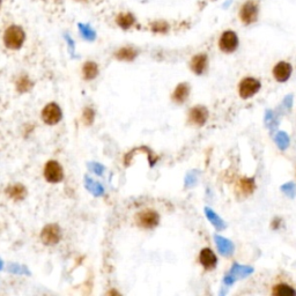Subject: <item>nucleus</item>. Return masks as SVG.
Instances as JSON below:
<instances>
[{
  "mask_svg": "<svg viewBox=\"0 0 296 296\" xmlns=\"http://www.w3.org/2000/svg\"><path fill=\"white\" fill-rule=\"evenodd\" d=\"M205 212H206V216H207V219L211 221V223L213 226L215 227L218 230H222L226 228V222L223 221V220L220 218V216L216 214V213L213 211V209L206 207L205 208Z\"/></svg>",
  "mask_w": 296,
  "mask_h": 296,
  "instance_id": "nucleus-17",
  "label": "nucleus"
},
{
  "mask_svg": "<svg viewBox=\"0 0 296 296\" xmlns=\"http://www.w3.org/2000/svg\"><path fill=\"white\" fill-rule=\"evenodd\" d=\"M94 116L95 113L94 111H93L92 109H86L84 111V120L85 123L87 124V125H89V124L93 123V120H94Z\"/></svg>",
  "mask_w": 296,
  "mask_h": 296,
  "instance_id": "nucleus-28",
  "label": "nucleus"
},
{
  "mask_svg": "<svg viewBox=\"0 0 296 296\" xmlns=\"http://www.w3.org/2000/svg\"><path fill=\"white\" fill-rule=\"evenodd\" d=\"M240 189L241 192L244 195H250L252 194L254 189V181L252 178H243L240 182Z\"/></svg>",
  "mask_w": 296,
  "mask_h": 296,
  "instance_id": "nucleus-23",
  "label": "nucleus"
},
{
  "mask_svg": "<svg viewBox=\"0 0 296 296\" xmlns=\"http://www.w3.org/2000/svg\"><path fill=\"white\" fill-rule=\"evenodd\" d=\"M168 28V23L164 22V21H157V22H154L152 25V30L155 33H166Z\"/></svg>",
  "mask_w": 296,
  "mask_h": 296,
  "instance_id": "nucleus-27",
  "label": "nucleus"
},
{
  "mask_svg": "<svg viewBox=\"0 0 296 296\" xmlns=\"http://www.w3.org/2000/svg\"><path fill=\"white\" fill-rule=\"evenodd\" d=\"M208 110L206 106H202V105H197V106H194L190 110V113H189V119L191 120V123L196 124V125H204V124L207 122L208 119Z\"/></svg>",
  "mask_w": 296,
  "mask_h": 296,
  "instance_id": "nucleus-9",
  "label": "nucleus"
},
{
  "mask_svg": "<svg viewBox=\"0 0 296 296\" xmlns=\"http://www.w3.org/2000/svg\"><path fill=\"white\" fill-rule=\"evenodd\" d=\"M82 74L86 80H93L98 77L99 74V66L94 61H87L82 67Z\"/></svg>",
  "mask_w": 296,
  "mask_h": 296,
  "instance_id": "nucleus-16",
  "label": "nucleus"
},
{
  "mask_svg": "<svg viewBox=\"0 0 296 296\" xmlns=\"http://www.w3.org/2000/svg\"><path fill=\"white\" fill-rule=\"evenodd\" d=\"M26 35L22 28H20L18 26H11L6 29L4 34V43L8 49L16 50L20 49L22 47L23 42H25Z\"/></svg>",
  "mask_w": 296,
  "mask_h": 296,
  "instance_id": "nucleus-1",
  "label": "nucleus"
},
{
  "mask_svg": "<svg viewBox=\"0 0 296 296\" xmlns=\"http://www.w3.org/2000/svg\"><path fill=\"white\" fill-rule=\"evenodd\" d=\"M273 295L277 296H288V295H296V292L288 285H277L273 288Z\"/></svg>",
  "mask_w": 296,
  "mask_h": 296,
  "instance_id": "nucleus-22",
  "label": "nucleus"
},
{
  "mask_svg": "<svg viewBox=\"0 0 296 296\" xmlns=\"http://www.w3.org/2000/svg\"><path fill=\"white\" fill-rule=\"evenodd\" d=\"M293 67L289 63L280 61L273 68V77L278 82H286L291 78Z\"/></svg>",
  "mask_w": 296,
  "mask_h": 296,
  "instance_id": "nucleus-10",
  "label": "nucleus"
},
{
  "mask_svg": "<svg viewBox=\"0 0 296 296\" xmlns=\"http://www.w3.org/2000/svg\"><path fill=\"white\" fill-rule=\"evenodd\" d=\"M191 70L195 72L196 74L200 75L204 73V71L206 70V66H207V56L205 53H200L197 54L192 58L191 60Z\"/></svg>",
  "mask_w": 296,
  "mask_h": 296,
  "instance_id": "nucleus-13",
  "label": "nucleus"
},
{
  "mask_svg": "<svg viewBox=\"0 0 296 296\" xmlns=\"http://www.w3.org/2000/svg\"><path fill=\"white\" fill-rule=\"evenodd\" d=\"M219 47L223 52L230 53L234 52L239 47V37L232 30H228V32H225L220 37L219 41Z\"/></svg>",
  "mask_w": 296,
  "mask_h": 296,
  "instance_id": "nucleus-5",
  "label": "nucleus"
},
{
  "mask_svg": "<svg viewBox=\"0 0 296 296\" xmlns=\"http://www.w3.org/2000/svg\"><path fill=\"white\" fill-rule=\"evenodd\" d=\"M189 93H190V87L188 84L178 85L173 94V99L177 103H183L189 98Z\"/></svg>",
  "mask_w": 296,
  "mask_h": 296,
  "instance_id": "nucleus-15",
  "label": "nucleus"
},
{
  "mask_svg": "<svg viewBox=\"0 0 296 296\" xmlns=\"http://www.w3.org/2000/svg\"><path fill=\"white\" fill-rule=\"evenodd\" d=\"M253 272V268L250 266H246V265H240V264H234L232 270H230L229 273L233 275L234 278L236 279H243L247 278V275H250Z\"/></svg>",
  "mask_w": 296,
  "mask_h": 296,
  "instance_id": "nucleus-14",
  "label": "nucleus"
},
{
  "mask_svg": "<svg viewBox=\"0 0 296 296\" xmlns=\"http://www.w3.org/2000/svg\"><path fill=\"white\" fill-rule=\"evenodd\" d=\"M261 87L260 81H258L254 78H246L240 82L239 93L240 96L244 99L252 98L253 95H256Z\"/></svg>",
  "mask_w": 296,
  "mask_h": 296,
  "instance_id": "nucleus-2",
  "label": "nucleus"
},
{
  "mask_svg": "<svg viewBox=\"0 0 296 296\" xmlns=\"http://www.w3.org/2000/svg\"><path fill=\"white\" fill-rule=\"evenodd\" d=\"M33 87V82L29 80L27 77H22L18 80V84H16V88L20 93H26L32 89Z\"/></svg>",
  "mask_w": 296,
  "mask_h": 296,
  "instance_id": "nucleus-25",
  "label": "nucleus"
},
{
  "mask_svg": "<svg viewBox=\"0 0 296 296\" xmlns=\"http://www.w3.org/2000/svg\"><path fill=\"white\" fill-rule=\"evenodd\" d=\"M44 177L50 183H59L63 180V168L57 161H49L44 168Z\"/></svg>",
  "mask_w": 296,
  "mask_h": 296,
  "instance_id": "nucleus-4",
  "label": "nucleus"
},
{
  "mask_svg": "<svg viewBox=\"0 0 296 296\" xmlns=\"http://www.w3.org/2000/svg\"><path fill=\"white\" fill-rule=\"evenodd\" d=\"M79 1H86V0H79Z\"/></svg>",
  "mask_w": 296,
  "mask_h": 296,
  "instance_id": "nucleus-31",
  "label": "nucleus"
},
{
  "mask_svg": "<svg viewBox=\"0 0 296 296\" xmlns=\"http://www.w3.org/2000/svg\"><path fill=\"white\" fill-rule=\"evenodd\" d=\"M41 240L47 246H53L60 240V228L57 225H48L41 233Z\"/></svg>",
  "mask_w": 296,
  "mask_h": 296,
  "instance_id": "nucleus-6",
  "label": "nucleus"
},
{
  "mask_svg": "<svg viewBox=\"0 0 296 296\" xmlns=\"http://www.w3.org/2000/svg\"><path fill=\"white\" fill-rule=\"evenodd\" d=\"M215 240V244L218 247L219 252L225 257H229L234 253V250H235V247H234V243L232 241H229L226 237H222L220 235H215L214 236Z\"/></svg>",
  "mask_w": 296,
  "mask_h": 296,
  "instance_id": "nucleus-11",
  "label": "nucleus"
},
{
  "mask_svg": "<svg viewBox=\"0 0 296 296\" xmlns=\"http://www.w3.org/2000/svg\"><path fill=\"white\" fill-rule=\"evenodd\" d=\"M241 20L246 23V25H250V23H253L258 18V6L252 0L250 1H247L246 4L243 5V7L241 8L240 12Z\"/></svg>",
  "mask_w": 296,
  "mask_h": 296,
  "instance_id": "nucleus-7",
  "label": "nucleus"
},
{
  "mask_svg": "<svg viewBox=\"0 0 296 296\" xmlns=\"http://www.w3.org/2000/svg\"><path fill=\"white\" fill-rule=\"evenodd\" d=\"M7 194L9 197L14 199V200H22V199L26 197L27 191L23 185L15 184V185H12L11 188H8Z\"/></svg>",
  "mask_w": 296,
  "mask_h": 296,
  "instance_id": "nucleus-18",
  "label": "nucleus"
},
{
  "mask_svg": "<svg viewBox=\"0 0 296 296\" xmlns=\"http://www.w3.org/2000/svg\"><path fill=\"white\" fill-rule=\"evenodd\" d=\"M199 260H200V264L206 270H213L216 266V263H218L215 253L209 247H205V249L201 250Z\"/></svg>",
  "mask_w": 296,
  "mask_h": 296,
  "instance_id": "nucleus-12",
  "label": "nucleus"
},
{
  "mask_svg": "<svg viewBox=\"0 0 296 296\" xmlns=\"http://www.w3.org/2000/svg\"><path fill=\"white\" fill-rule=\"evenodd\" d=\"M136 22V19L134 16L131 14V13H120V14L117 16V23L118 26L122 27L123 29H129L130 27H132Z\"/></svg>",
  "mask_w": 296,
  "mask_h": 296,
  "instance_id": "nucleus-20",
  "label": "nucleus"
},
{
  "mask_svg": "<svg viewBox=\"0 0 296 296\" xmlns=\"http://www.w3.org/2000/svg\"><path fill=\"white\" fill-rule=\"evenodd\" d=\"M159 214L152 209H145V211L138 213L137 215V223L145 229L154 228L159 223Z\"/></svg>",
  "mask_w": 296,
  "mask_h": 296,
  "instance_id": "nucleus-3",
  "label": "nucleus"
},
{
  "mask_svg": "<svg viewBox=\"0 0 296 296\" xmlns=\"http://www.w3.org/2000/svg\"><path fill=\"white\" fill-rule=\"evenodd\" d=\"M293 105V95H287L284 99V106L287 110H289L292 108Z\"/></svg>",
  "mask_w": 296,
  "mask_h": 296,
  "instance_id": "nucleus-30",
  "label": "nucleus"
},
{
  "mask_svg": "<svg viewBox=\"0 0 296 296\" xmlns=\"http://www.w3.org/2000/svg\"><path fill=\"white\" fill-rule=\"evenodd\" d=\"M235 281H236V279L234 278L230 273H228L225 278H223V282H225L226 286H232V285H234V282Z\"/></svg>",
  "mask_w": 296,
  "mask_h": 296,
  "instance_id": "nucleus-29",
  "label": "nucleus"
},
{
  "mask_svg": "<svg viewBox=\"0 0 296 296\" xmlns=\"http://www.w3.org/2000/svg\"><path fill=\"white\" fill-rule=\"evenodd\" d=\"M275 143H277L278 147L280 148L281 150H285L287 149L288 146H289V137L287 133L282 132V131H280V132H278L277 136H275Z\"/></svg>",
  "mask_w": 296,
  "mask_h": 296,
  "instance_id": "nucleus-24",
  "label": "nucleus"
},
{
  "mask_svg": "<svg viewBox=\"0 0 296 296\" xmlns=\"http://www.w3.org/2000/svg\"><path fill=\"white\" fill-rule=\"evenodd\" d=\"M265 125H266L268 129H270L271 132H274L277 130V127L279 125V120L278 117L275 116V113L272 111V110H266L265 112Z\"/></svg>",
  "mask_w": 296,
  "mask_h": 296,
  "instance_id": "nucleus-21",
  "label": "nucleus"
},
{
  "mask_svg": "<svg viewBox=\"0 0 296 296\" xmlns=\"http://www.w3.org/2000/svg\"><path fill=\"white\" fill-rule=\"evenodd\" d=\"M0 6H1V0H0Z\"/></svg>",
  "mask_w": 296,
  "mask_h": 296,
  "instance_id": "nucleus-32",
  "label": "nucleus"
},
{
  "mask_svg": "<svg viewBox=\"0 0 296 296\" xmlns=\"http://www.w3.org/2000/svg\"><path fill=\"white\" fill-rule=\"evenodd\" d=\"M116 58L119 60L131 61L137 57V51L133 48H122L116 52Z\"/></svg>",
  "mask_w": 296,
  "mask_h": 296,
  "instance_id": "nucleus-19",
  "label": "nucleus"
},
{
  "mask_svg": "<svg viewBox=\"0 0 296 296\" xmlns=\"http://www.w3.org/2000/svg\"><path fill=\"white\" fill-rule=\"evenodd\" d=\"M42 119L49 125H54L61 119V110L56 103L48 104L42 111Z\"/></svg>",
  "mask_w": 296,
  "mask_h": 296,
  "instance_id": "nucleus-8",
  "label": "nucleus"
},
{
  "mask_svg": "<svg viewBox=\"0 0 296 296\" xmlns=\"http://www.w3.org/2000/svg\"><path fill=\"white\" fill-rule=\"evenodd\" d=\"M281 191L284 192L286 196H288L289 198H294L296 196V185L293 182L286 183L281 187Z\"/></svg>",
  "mask_w": 296,
  "mask_h": 296,
  "instance_id": "nucleus-26",
  "label": "nucleus"
}]
</instances>
